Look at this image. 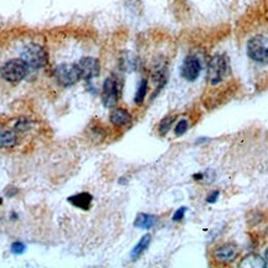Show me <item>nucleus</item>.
Wrapping results in <instances>:
<instances>
[{
    "label": "nucleus",
    "mask_w": 268,
    "mask_h": 268,
    "mask_svg": "<svg viewBox=\"0 0 268 268\" xmlns=\"http://www.w3.org/2000/svg\"><path fill=\"white\" fill-rule=\"evenodd\" d=\"M157 222V216L150 215V214H138L137 217H135V221H134V226L137 229L142 230H149L152 229L153 226Z\"/></svg>",
    "instance_id": "ddd939ff"
},
{
    "label": "nucleus",
    "mask_w": 268,
    "mask_h": 268,
    "mask_svg": "<svg viewBox=\"0 0 268 268\" xmlns=\"http://www.w3.org/2000/svg\"><path fill=\"white\" fill-rule=\"evenodd\" d=\"M54 77L62 87H71L82 80L81 71L77 63H60L54 69Z\"/></svg>",
    "instance_id": "20e7f679"
},
{
    "label": "nucleus",
    "mask_w": 268,
    "mask_h": 268,
    "mask_svg": "<svg viewBox=\"0 0 268 268\" xmlns=\"http://www.w3.org/2000/svg\"><path fill=\"white\" fill-rule=\"evenodd\" d=\"M214 258L217 262L221 263H230L234 262L239 256V248L234 243H223L217 246L213 252Z\"/></svg>",
    "instance_id": "1a4fd4ad"
},
{
    "label": "nucleus",
    "mask_w": 268,
    "mask_h": 268,
    "mask_svg": "<svg viewBox=\"0 0 268 268\" xmlns=\"http://www.w3.org/2000/svg\"><path fill=\"white\" fill-rule=\"evenodd\" d=\"M185 213H187V208L185 206H183V208L178 209V210L174 213L173 215V221H175V222H179V221H182L183 218H184Z\"/></svg>",
    "instance_id": "4be33fe9"
},
{
    "label": "nucleus",
    "mask_w": 268,
    "mask_h": 268,
    "mask_svg": "<svg viewBox=\"0 0 268 268\" xmlns=\"http://www.w3.org/2000/svg\"><path fill=\"white\" fill-rule=\"evenodd\" d=\"M121 83L116 75H110L105 80L101 91V101L106 108H114L121 95Z\"/></svg>",
    "instance_id": "39448f33"
},
{
    "label": "nucleus",
    "mask_w": 268,
    "mask_h": 268,
    "mask_svg": "<svg viewBox=\"0 0 268 268\" xmlns=\"http://www.w3.org/2000/svg\"><path fill=\"white\" fill-rule=\"evenodd\" d=\"M18 142L15 132L13 131H3L0 133V147L11 148Z\"/></svg>",
    "instance_id": "f3484780"
},
{
    "label": "nucleus",
    "mask_w": 268,
    "mask_h": 268,
    "mask_svg": "<svg viewBox=\"0 0 268 268\" xmlns=\"http://www.w3.org/2000/svg\"><path fill=\"white\" fill-rule=\"evenodd\" d=\"M77 65H79L80 71H81L82 80H84V81H92L100 75L101 63L98 58L92 57V56H84V57L80 58Z\"/></svg>",
    "instance_id": "6e6552de"
},
{
    "label": "nucleus",
    "mask_w": 268,
    "mask_h": 268,
    "mask_svg": "<svg viewBox=\"0 0 268 268\" xmlns=\"http://www.w3.org/2000/svg\"><path fill=\"white\" fill-rule=\"evenodd\" d=\"M109 122L114 127H124L132 122V114L126 108H113L109 113Z\"/></svg>",
    "instance_id": "9d476101"
},
{
    "label": "nucleus",
    "mask_w": 268,
    "mask_h": 268,
    "mask_svg": "<svg viewBox=\"0 0 268 268\" xmlns=\"http://www.w3.org/2000/svg\"><path fill=\"white\" fill-rule=\"evenodd\" d=\"M25 250H27V247H25V244L23 242H14L11 244V252L14 255H21V253L25 252Z\"/></svg>",
    "instance_id": "412c9836"
},
{
    "label": "nucleus",
    "mask_w": 268,
    "mask_h": 268,
    "mask_svg": "<svg viewBox=\"0 0 268 268\" xmlns=\"http://www.w3.org/2000/svg\"><path fill=\"white\" fill-rule=\"evenodd\" d=\"M150 241H152V236H150L149 234L144 235V236L139 240V242H138V243L134 246L133 250H132L131 257L133 258V260H137V258H139L140 256L143 255V252H144V251L148 248Z\"/></svg>",
    "instance_id": "2eb2a0df"
},
{
    "label": "nucleus",
    "mask_w": 268,
    "mask_h": 268,
    "mask_svg": "<svg viewBox=\"0 0 268 268\" xmlns=\"http://www.w3.org/2000/svg\"><path fill=\"white\" fill-rule=\"evenodd\" d=\"M247 56L257 63H268V37L256 35L247 42Z\"/></svg>",
    "instance_id": "423d86ee"
},
{
    "label": "nucleus",
    "mask_w": 268,
    "mask_h": 268,
    "mask_svg": "<svg viewBox=\"0 0 268 268\" xmlns=\"http://www.w3.org/2000/svg\"><path fill=\"white\" fill-rule=\"evenodd\" d=\"M30 126H31V122L29 121V119L27 118H20L16 121L15 127H14V129L18 132H25L27 131V129L30 128Z\"/></svg>",
    "instance_id": "aec40b11"
},
{
    "label": "nucleus",
    "mask_w": 268,
    "mask_h": 268,
    "mask_svg": "<svg viewBox=\"0 0 268 268\" xmlns=\"http://www.w3.org/2000/svg\"><path fill=\"white\" fill-rule=\"evenodd\" d=\"M1 132H3V128H1V126H0V133H1Z\"/></svg>",
    "instance_id": "a878e982"
},
{
    "label": "nucleus",
    "mask_w": 268,
    "mask_h": 268,
    "mask_svg": "<svg viewBox=\"0 0 268 268\" xmlns=\"http://www.w3.org/2000/svg\"><path fill=\"white\" fill-rule=\"evenodd\" d=\"M218 196H220V191H218V190H215V191L211 192L210 195H208V197H206V201H208L209 204H214L217 201Z\"/></svg>",
    "instance_id": "5701e85b"
},
{
    "label": "nucleus",
    "mask_w": 268,
    "mask_h": 268,
    "mask_svg": "<svg viewBox=\"0 0 268 268\" xmlns=\"http://www.w3.org/2000/svg\"><path fill=\"white\" fill-rule=\"evenodd\" d=\"M265 261H266V266L268 267V248L267 251H266V257H265Z\"/></svg>",
    "instance_id": "393cba45"
},
{
    "label": "nucleus",
    "mask_w": 268,
    "mask_h": 268,
    "mask_svg": "<svg viewBox=\"0 0 268 268\" xmlns=\"http://www.w3.org/2000/svg\"><path fill=\"white\" fill-rule=\"evenodd\" d=\"M194 179L195 180H203L204 179V174L203 173H197L194 175Z\"/></svg>",
    "instance_id": "b1692460"
},
{
    "label": "nucleus",
    "mask_w": 268,
    "mask_h": 268,
    "mask_svg": "<svg viewBox=\"0 0 268 268\" xmlns=\"http://www.w3.org/2000/svg\"><path fill=\"white\" fill-rule=\"evenodd\" d=\"M29 67L21 58H11L0 67V77L10 83H19L27 77Z\"/></svg>",
    "instance_id": "7ed1b4c3"
},
{
    "label": "nucleus",
    "mask_w": 268,
    "mask_h": 268,
    "mask_svg": "<svg viewBox=\"0 0 268 268\" xmlns=\"http://www.w3.org/2000/svg\"><path fill=\"white\" fill-rule=\"evenodd\" d=\"M148 80L147 79H142L140 80L139 84L137 87V91H135V95H134V103L135 105H142L144 102L145 97H147L148 93Z\"/></svg>",
    "instance_id": "dca6fc26"
},
{
    "label": "nucleus",
    "mask_w": 268,
    "mask_h": 268,
    "mask_svg": "<svg viewBox=\"0 0 268 268\" xmlns=\"http://www.w3.org/2000/svg\"><path fill=\"white\" fill-rule=\"evenodd\" d=\"M230 72L229 58L223 54H215L210 58L206 71V80L211 86H217L226 79Z\"/></svg>",
    "instance_id": "f257e3e1"
},
{
    "label": "nucleus",
    "mask_w": 268,
    "mask_h": 268,
    "mask_svg": "<svg viewBox=\"0 0 268 268\" xmlns=\"http://www.w3.org/2000/svg\"><path fill=\"white\" fill-rule=\"evenodd\" d=\"M239 267L241 268H265L266 266L265 258L261 257L257 253H250V255L244 256L239 263Z\"/></svg>",
    "instance_id": "f8f14e48"
},
{
    "label": "nucleus",
    "mask_w": 268,
    "mask_h": 268,
    "mask_svg": "<svg viewBox=\"0 0 268 268\" xmlns=\"http://www.w3.org/2000/svg\"><path fill=\"white\" fill-rule=\"evenodd\" d=\"M174 122H175V117L174 116L164 117V118L161 121V123H159V127H158L159 133H161V135H165V134L171 129Z\"/></svg>",
    "instance_id": "a211bd4d"
},
{
    "label": "nucleus",
    "mask_w": 268,
    "mask_h": 268,
    "mask_svg": "<svg viewBox=\"0 0 268 268\" xmlns=\"http://www.w3.org/2000/svg\"><path fill=\"white\" fill-rule=\"evenodd\" d=\"M0 205H1V199H0Z\"/></svg>",
    "instance_id": "bb28decb"
},
{
    "label": "nucleus",
    "mask_w": 268,
    "mask_h": 268,
    "mask_svg": "<svg viewBox=\"0 0 268 268\" xmlns=\"http://www.w3.org/2000/svg\"><path fill=\"white\" fill-rule=\"evenodd\" d=\"M67 200L75 208L81 209V210H88L91 208V204H92L93 196L89 192H80L74 196H70Z\"/></svg>",
    "instance_id": "9b49d317"
},
{
    "label": "nucleus",
    "mask_w": 268,
    "mask_h": 268,
    "mask_svg": "<svg viewBox=\"0 0 268 268\" xmlns=\"http://www.w3.org/2000/svg\"><path fill=\"white\" fill-rule=\"evenodd\" d=\"M201 71H203V66L196 55L190 54L183 60L182 67H180V76L185 81L195 82L200 77Z\"/></svg>",
    "instance_id": "0eeeda50"
},
{
    "label": "nucleus",
    "mask_w": 268,
    "mask_h": 268,
    "mask_svg": "<svg viewBox=\"0 0 268 268\" xmlns=\"http://www.w3.org/2000/svg\"><path fill=\"white\" fill-rule=\"evenodd\" d=\"M189 129V121L185 118L180 119L178 123L175 124V128H174V133H175L176 137H182Z\"/></svg>",
    "instance_id": "6ab92c4d"
},
{
    "label": "nucleus",
    "mask_w": 268,
    "mask_h": 268,
    "mask_svg": "<svg viewBox=\"0 0 268 268\" xmlns=\"http://www.w3.org/2000/svg\"><path fill=\"white\" fill-rule=\"evenodd\" d=\"M119 67L122 71H134L138 67V58L129 53H124L119 58Z\"/></svg>",
    "instance_id": "4468645a"
},
{
    "label": "nucleus",
    "mask_w": 268,
    "mask_h": 268,
    "mask_svg": "<svg viewBox=\"0 0 268 268\" xmlns=\"http://www.w3.org/2000/svg\"><path fill=\"white\" fill-rule=\"evenodd\" d=\"M20 58L27 63L29 69L39 70L46 66L49 61V54L45 50L44 46L31 42L25 46Z\"/></svg>",
    "instance_id": "f03ea898"
}]
</instances>
